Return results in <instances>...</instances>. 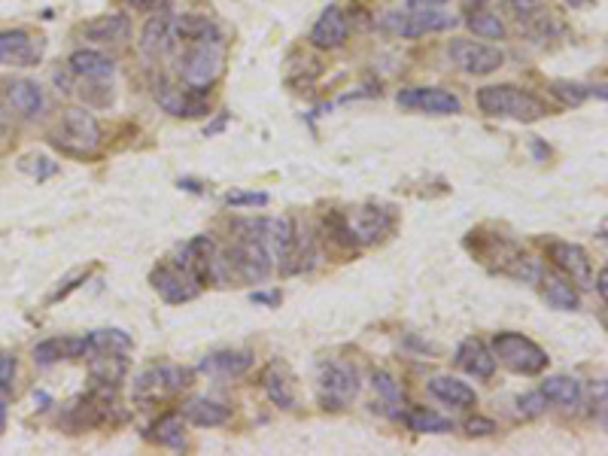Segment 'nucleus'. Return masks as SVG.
I'll return each mask as SVG.
<instances>
[{"mask_svg": "<svg viewBox=\"0 0 608 456\" xmlns=\"http://www.w3.org/2000/svg\"><path fill=\"white\" fill-rule=\"evenodd\" d=\"M49 143L55 149H61L64 156L89 159V156H95V152L101 149L104 131H101V122L95 119V113H89L83 107H70V110H64L61 122L52 128Z\"/></svg>", "mask_w": 608, "mask_h": 456, "instance_id": "f257e3e1", "label": "nucleus"}, {"mask_svg": "<svg viewBox=\"0 0 608 456\" xmlns=\"http://www.w3.org/2000/svg\"><path fill=\"white\" fill-rule=\"evenodd\" d=\"M478 107L481 113L493 119H517V122H539L548 116V104L520 86L499 83V86H484L478 89Z\"/></svg>", "mask_w": 608, "mask_h": 456, "instance_id": "f03ea898", "label": "nucleus"}, {"mask_svg": "<svg viewBox=\"0 0 608 456\" xmlns=\"http://www.w3.org/2000/svg\"><path fill=\"white\" fill-rule=\"evenodd\" d=\"M186 55L180 61V76L183 83L195 92H210V86L222 76L225 67V46L222 37L219 40H198V43H186Z\"/></svg>", "mask_w": 608, "mask_h": 456, "instance_id": "7ed1b4c3", "label": "nucleus"}, {"mask_svg": "<svg viewBox=\"0 0 608 456\" xmlns=\"http://www.w3.org/2000/svg\"><path fill=\"white\" fill-rule=\"evenodd\" d=\"M493 356L523 377H536L548 368V353L520 332H499L493 338Z\"/></svg>", "mask_w": 608, "mask_h": 456, "instance_id": "20e7f679", "label": "nucleus"}, {"mask_svg": "<svg viewBox=\"0 0 608 456\" xmlns=\"http://www.w3.org/2000/svg\"><path fill=\"white\" fill-rule=\"evenodd\" d=\"M384 31L402 37V40H417L426 34H441L456 25V16L441 13V10H408V13H387L384 16Z\"/></svg>", "mask_w": 608, "mask_h": 456, "instance_id": "39448f33", "label": "nucleus"}, {"mask_svg": "<svg viewBox=\"0 0 608 456\" xmlns=\"http://www.w3.org/2000/svg\"><path fill=\"white\" fill-rule=\"evenodd\" d=\"M274 262L277 259L271 256V250L262 241H256V238H238V244L228 250V256H225V265L235 268L238 277L247 280V283L268 280L271 271H274Z\"/></svg>", "mask_w": 608, "mask_h": 456, "instance_id": "423d86ee", "label": "nucleus"}, {"mask_svg": "<svg viewBox=\"0 0 608 456\" xmlns=\"http://www.w3.org/2000/svg\"><path fill=\"white\" fill-rule=\"evenodd\" d=\"M189 387V371L180 365H156L143 371L134 380V396L143 402H162V399H174L177 393H183Z\"/></svg>", "mask_w": 608, "mask_h": 456, "instance_id": "0eeeda50", "label": "nucleus"}, {"mask_svg": "<svg viewBox=\"0 0 608 456\" xmlns=\"http://www.w3.org/2000/svg\"><path fill=\"white\" fill-rule=\"evenodd\" d=\"M359 396V374L347 362H329L320 371V402L329 411L350 405Z\"/></svg>", "mask_w": 608, "mask_h": 456, "instance_id": "6e6552de", "label": "nucleus"}, {"mask_svg": "<svg viewBox=\"0 0 608 456\" xmlns=\"http://www.w3.org/2000/svg\"><path fill=\"white\" fill-rule=\"evenodd\" d=\"M450 61L469 76H490L505 64V55L499 46L490 43H475V40H450L447 46Z\"/></svg>", "mask_w": 608, "mask_h": 456, "instance_id": "1a4fd4ad", "label": "nucleus"}, {"mask_svg": "<svg viewBox=\"0 0 608 456\" xmlns=\"http://www.w3.org/2000/svg\"><path fill=\"white\" fill-rule=\"evenodd\" d=\"M344 222L356 247L377 244L393 232V213L387 207H356L353 213H344Z\"/></svg>", "mask_w": 608, "mask_h": 456, "instance_id": "9d476101", "label": "nucleus"}, {"mask_svg": "<svg viewBox=\"0 0 608 456\" xmlns=\"http://www.w3.org/2000/svg\"><path fill=\"white\" fill-rule=\"evenodd\" d=\"M548 259L578 289H590L593 286V262H590V256H587L584 247H578L572 241H551L548 244Z\"/></svg>", "mask_w": 608, "mask_h": 456, "instance_id": "9b49d317", "label": "nucleus"}, {"mask_svg": "<svg viewBox=\"0 0 608 456\" xmlns=\"http://www.w3.org/2000/svg\"><path fill=\"white\" fill-rule=\"evenodd\" d=\"M396 101H399L402 110H411V113H429V116H456V113H463V101L456 98L453 92H444V89L414 86V89H402Z\"/></svg>", "mask_w": 608, "mask_h": 456, "instance_id": "f8f14e48", "label": "nucleus"}, {"mask_svg": "<svg viewBox=\"0 0 608 456\" xmlns=\"http://www.w3.org/2000/svg\"><path fill=\"white\" fill-rule=\"evenodd\" d=\"M149 283L168 304L192 301L201 292L198 280L189 271H183L180 265H156V268H152V274H149Z\"/></svg>", "mask_w": 608, "mask_h": 456, "instance_id": "ddd939ff", "label": "nucleus"}, {"mask_svg": "<svg viewBox=\"0 0 608 456\" xmlns=\"http://www.w3.org/2000/svg\"><path fill=\"white\" fill-rule=\"evenodd\" d=\"M502 4L536 40H551L554 34L563 31L560 22L554 19V13L545 10L542 0H502Z\"/></svg>", "mask_w": 608, "mask_h": 456, "instance_id": "4468645a", "label": "nucleus"}, {"mask_svg": "<svg viewBox=\"0 0 608 456\" xmlns=\"http://www.w3.org/2000/svg\"><path fill=\"white\" fill-rule=\"evenodd\" d=\"M43 58V40L28 31H0V64L4 67H34Z\"/></svg>", "mask_w": 608, "mask_h": 456, "instance_id": "2eb2a0df", "label": "nucleus"}, {"mask_svg": "<svg viewBox=\"0 0 608 456\" xmlns=\"http://www.w3.org/2000/svg\"><path fill=\"white\" fill-rule=\"evenodd\" d=\"M177 46V34H174V16L168 13H152L140 31V52L146 58H159L165 52H171Z\"/></svg>", "mask_w": 608, "mask_h": 456, "instance_id": "dca6fc26", "label": "nucleus"}, {"mask_svg": "<svg viewBox=\"0 0 608 456\" xmlns=\"http://www.w3.org/2000/svg\"><path fill=\"white\" fill-rule=\"evenodd\" d=\"M156 101H159L162 110H168L171 116H180V119H195V116L207 113V104H204L201 92L195 95V89L186 92V89H177L171 83L156 86Z\"/></svg>", "mask_w": 608, "mask_h": 456, "instance_id": "f3484780", "label": "nucleus"}, {"mask_svg": "<svg viewBox=\"0 0 608 456\" xmlns=\"http://www.w3.org/2000/svg\"><path fill=\"white\" fill-rule=\"evenodd\" d=\"M347 37H350V22L338 7H329L311 28V46L317 49H341Z\"/></svg>", "mask_w": 608, "mask_h": 456, "instance_id": "a211bd4d", "label": "nucleus"}, {"mask_svg": "<svg viewBox=\"0 0 608 456\" xmlns=\"http://www.w3.org/2000/svg\"><path fill=\"white\" fill-rule=\"evenodd\" d=\"M7 104L22 119H40L46 113V92L34 80H16L7 86Z\"/></svg>", "mask_w": 608, "mask_h": 456, "instance_id": "6ab92c4d", "label": "nucleus"}, {"mask_svg": "<svg viewBox=\"0 0 608 456\" xmlns=\"http://www.w3.org/2000/svg\"><path fill=\"white\" fill-rule=\"evenodd\" d=\"M466 25L481 40H505L508 37V28H505L502 16L490 7V0H469Z\"/></svg>", "mask_w": 608, "mask_h": 456, "instance_id": "aec40b11", "label": "nucleus"}, {"mask_svg": "<svg viewBox=\"0 0 608 456\" xmlns=\"http://www.w3.org/2000/svg\"><path fill=\"white\" fill-rule=\"evenodd\" d=\"M539 283H542V295L551 308L557 311H578L581 308V295H578V286L560 274V271H542L539 274Z\"/></svg>", "mask_w": 608, "mask_h": 456, "instance_id": "412c9836", "label": "nucleus"}, {"mask_svg": "<svg viewBox=\"0 0 608 456\" xmlns=\"http://www.w3.org/2000/svg\"><path fill=\"white\" fill-rule=\"evenodd\" d=\"M456 365H460L466 374H472V377H478V380H490L493 377V371H496V356H493V350H487L484 347V341H478V338H466L460 347H456Z\"/></svg>", "mask_w": 608, "mask_h": 456, "instance_id": "4be33fe9", "label": "nucleus"}, {"mask_svg": "<svg viewBox=\"0 0 608 456\" xmlns=\"http://www.w3.org/2000/svg\"><path fill=\"white\" fill-rule=\"evenodd\" d=\"M83 37L92 40V43H101V46H110V43H125L131 37V19L125 13H107V16H98L92 22L83 25Z\"/></svg>", "mask_w": 608, "mask_h": 456, "instance_id": "5701e85b", "label": "nucleus"}, {"mask_svg": "<svg viewBox=\"0 0 608 456\" xmlns=\"http://www.w3.org/2000/svg\"><path fill=\"white\" fill-rule=\"evenodd\" d=\"M429 393L450 405V408H475L478 405V393L466 384L460 377H450V374H438L429 380Z\"/></svg>", "mask_w": 608, "mask_h": 456, "instance_id": "b1692460", "label": "nucleus"}, {"mask_svg": "<svg viewBox=\"0 0 608 456\" xmlns=\"http://www.w3.org/2000/svg\"><path fill=\"white\" fill-rule=\"evenodd\" d=\"M89 353H92L89 338H46L34 347V362L55 365L61 359H83Z\"/></svg>", "mask_w": 608, "mask_h": 456, "instance_id": "393cba45", "label": "nucleus"}, {"mask_svg": "<svg viewBox=\"0 0 608 456\" xmlns=\"http://www.w3.org/2000/svg\"><path fill=\"white\" fill-rule=\"evenodd\" d=\"M67 64L76 76H83V80H98V83L110 80V76L116 73V61L98 49H76Z\"/></svg>", "mask_w": 608, "mask_h": 456, "instance_id": "a878e982", "label": "nucleus"}, {"mask_svg": "<svg viewBox=\"0 0 608 456\" xmlns=\"http://www.w3.org/2000/svg\"><path fill=\"white\" fill-rule=\"evenodd\" d=\"M256 356L250 350H216L204 359V371L219 374V377H241L253 368Z\"/></svg>", "mask_w": 608, "mask_h": 456, "instance_id": "bb28decb", "label": "nucleus"}, {"mask_svg": "<svg viewBox=\"0 0 608 456\" xmlns=\"http://www.w3.org/2000/svg\"><path fill=\"white\" fill-rule=\"evenodd\" d=\"M128 374V359L122 353H95L92 356V380L95 387H107L116 390Z\"/></svg>", "mask_w": 608, "mask_h": 456, "instance_id": "cd10ccee", "label": "nucleus"}, {"mask_svg": "<svg viewBox=\"0 0 608 456\" xmlns=\"http://www.w3.org/2000/svg\"><path fill=\"white\" fill-rule=\"evenodd\" d=\"M183 417L195 426L213 429V426H225L228 420H232V408H228L225 402H216V399H192V402H186Z\"/></svg>", "mask_w": 608, "mask_h": 456, "instance_id": "c85d7f7f", "label": "nucleus"}, {"mask_svg": "<svg viewBox=\"0 0 608 456\" xmlns=\"http://www.w3.org/2000/svg\"><path fill=\"white\" fill-rule=\"evenodd\" d=\"M542 393L548 402L554 405H563V408H578L581 399H584V387L578 377H569V374H554L542 384Z\"/></svg>", "mask_w": 608, "mask_h": 456, "instance_id": "c756f323", "label": "nucleus"}, {"mask_svg": "<svg viewBox=\"0 0 608 456\" xmlns=\"http://www.w3.org/2000/svg\"><path fill=\"white\" fill-rule=\"evenodd\" d=\"M152 441H159L162 447H171V450H186V420L180 414H162L152 426Z\"/></svg>", "mask_w": 608, "mask_h": 456, "instance_id": "7c9ffc66", "label": "nucleus"}, {"mask_svg": "<svg viewBox=\"0 0 608 456\" xmlns=\"http://www.w3.org/2000/svg\"><path fill=\"white\" fill-rule=\"evenodd\" d=\"M89 338V347H92V353H128L131 350V335L128 332H122V329H98V332H92V335H86Z\"/></svg>", "mask_w": 608, "mask_h": 456, "instance_id": "2f4dec72", "label": "nucleus"}, {"mask_svg": "<svg viewBox=\"0 0 608 456\" xmlns=\"http://www.w3.org/2000/svg\"><path fill=\"white\" fill-rule=\"evenodd\" d=\"M262 387H265L268 399H271L277 408H292L295 396H292V390H289V380H286L283 374H277V365L262 374Z\"/></svg>", "mask_w": 608, "mask_h": 456, "instance_id": "473e14b6", "label": "nucleus"}, {"mask_svg": "<svg viewBox=\"0 0 608 456\" xmlns=\"http://www.w3.org/2000/svg\"><path fill=\"white\" fill-rule=\"evenodd\" d=\"M405 420H408V426H411L414 432H429V435H441V432H450V429H453V423H450L447 417L435 414V411H411Z\"/></svg>", "mask_w": 608, "mask_h": 456, "instance_id": "72a5a7b5", "label": "nucleus"}, {"mask_svg": "<svg viewBox=\"0 0 608 456\" xmlns=\"http://www.w3.org/2000/svg\"><path fill=\"white\" fill-rule=\"evenodd\" d=\"M551 95H554L560 104H566V107H581V104L590 98V89H587V86H581V83L557 80V83L551 86Z\"/></svg>", "mask_w": 608, "mask_h": 456, "instance_id": "f704fd0d", "label": "nucleus"}, {"mask_svg": "<svg viewBox=\"0 0 608 456\" xmlns=\"http://www.w3.org/2000/svg\"><path fill=\"white\" fill-rule=\"evenodd\" d=\"M545 411H548V399H545L542 390L526 393V396L517 399V417H523V420H536V417H542Z\"/></svg>", "mask_w": 608, "mask_h": 456, "instance_id": "c9c22d12", "label": "nucleus"}, {"mask_svg": "<svg viewBox=\"0 0 608 456\" xmlns=\"http://www.w3.org/2000/svg\"><path fill=\"white\" fill-rule=\"evenodd\" d=\"M371 384H374V390H377L380 396H384L387 402H402V387L396 384V377H393V374H387V371H374Z\"/></svg>", "mask_w": 608, "mask_h": 456, "instance_id": "e433bc0d", "label": "nucleus"}, {"mask_svg": "<svg viewBox=\"0 0 608 456\" xmlns=\"http://www.w3.org/2000/svg\"><path fill=\"white\" fill-rule=\"evenodd\" d=\"M16 368H19V362H16L13 353H0V393L13 390V384H16Z\"/></svg>", "mask_w": 608, "mask_h": 456, "instance_id": "4c0bfd02", "label": "nucleus"}, {"mask_svg": "<svg viewBox=\"0 0 608 456\" xmlns=\"http://www.w3.org/2000/svg\"><path fill=\"white\" fill-rule=\"evenodd\" d=\"M31 159H34L37 165H31L28 159H22V162H19V168H22V171H28V174H34L37 180H46V177H52V174L58 171V165H55V162H49L46 156H31Z\"/></svg>", "mask_w": 608, "mask_h": 456, "instance_id": "58836bf2", "label": "nucleus"}, {"mask_svg": "<svg viewBox=\"0 0 608 456\" xmlns=\"http://www.w3.org/2000/svg\"><path fill=\"white\" fill-rule=\"evenodd\" d=\"M225 204L228 207H262V204H268V195L265 192H235L225 198Z\"/></svg>", "mask_w": 608, "mask_h": 456, "instance_id": "ea45409f", "label": "nucleus"}, {"mask_svg": "<svg viewBox=\"0 0 608 456\" xmlns=\"http://www.w3.org/2000/svg\"><path fill=\"white\" fill-rule=\"evenodd\" d=\"M499 426L493 423V420H487V417H472V420H466V432L472 435V438H484V435H493Z\"/></svg>", "mask_w": 608, "mask_h": 456, "instance_id": "a19ab883", "label": "nucleus"}, {"mask_svg": "<svg viewBox=\"0 0 608 456\" xmlns=\"http://www.w3.org/2000/svg\"><path fill=\"white\" fill-rule=\"evenodd\" d=\"M444 4H447V0H408L411 10H438Z\"/></svg>", "mask_w": 608, "mask_h": 456, "instance_id": "79ce46f5", "label": "nucleus"}, {"mask_svg": "<svg viewBox=\"0 0 608 456\" xmlns=\"http://www.w3.org/2000/svg\"><path fill=\"white\" fill-rule=\"evenodd\" d=\"M253 301H259V304H280V295L277 292H256Z\"/></svg>", "mask_w": 608, "mask_h": 456, "instance_id": "37998d69", "label": "nucleus"}, {"mask_svg": "<svg viewBox=\"0 0 608 456\" xmlns=\"http://www.w3.org/2000/svg\"><path fill=\"white\" fill-rule=\"evenodd\" d=\"M7 131H10V119H7V113H4V110H0V140L7 137Z\"/></svg>", "mask_w": 608, "mask_h": 456, "instance_id": "c03bdc74", "label": "nucleus"}, {"mask_svg": "<svg viewBox=\"0 0 608 456\" xmlns=\"http://www.w3.org/2000/svg\"><path fill=\"white\" fill-rule=\"evenodd\" d=\"M596 289H599V298L605 301V271H599V283H596Z\"/></svg>", "mask_w": 608, "mask_h": 456, "instance_id": "a18cd8bd", "label": "nucleus"}, {"mask_svg": "<svg viewBox=\"0 0 608 456\" xmlns=\"http://www.w3.org/2000/svg\"><path fill=\"white\" fill-rule=\"evenodd\" d=\"M4 426H7V405L0 402V429H4Z\"/></svg>", "mask_w": 608, "mask_h": 456, "instance_id": "49530a36", "label": "nucleus"}, {"mask_svg": "<svg viewBox=\"0 0 608 456\" xmlns=\"http://www.w3.org/2000/svg\"><path fill=\"white\" fill-rule=\"evenodd\" d=\"M569 7H584V4H593V0H566Z\"/></svg>", "mask_w": 608, "mask_h": 456, "instance_id": "de8ad7c7", "label": "nucleus"}]
</instances>
